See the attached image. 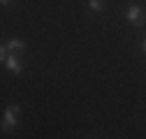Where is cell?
<instances>
[{"mask_svg":"<svg viewBox=\"0 0 146 139\" xmlns=\"http://www.w3.org/2000/svg\"><path fill=\"white\" fill-rule=\"evenodd\" d=\"M19 111H21L19 104H9L5 109V114H3V130L5 132H12L19 128Z\"/></svg>","mask_w":146,"mask_h":139,"instance_id":"6da1fadb","label":"cell"},{"mask_svg":"<svg viewBox=\"0 0 146 139\" xmlns=\"http://www.w3.org/2000/svg\"><path fill=\"white\" fill-rule=\"evenodd\" d=\"M125 19L130 21L132 26H141V23H144V9H141L137 3H132L130 7L125 9Z\"/></svg>","mask_w":146,"mask_h":139,"instance_id":"7a4b0ae2","label":"cell"},{"mask_svg":"<svg viewBox=\"0 0 146 139\" xmlns=\"http://www.w3.org/2000/svg\"><path fill=\"white\" fill-rule=\"evenodd\" d=\"M5 67L9 70L12 74H21V72H23V65H21V60H19V56H16V54H9V56H7Z\"/></svg>","mask_w":146,"mask_h":139,"instance_id":"3957f363","label":"cell"},{"mask_svg":"<svg viewBox=\"0 0 146 139\" xmlns=\"http://www.w3.org/2000/svg\"><path fill=\"white\" fill-rule=\"evenodd\" d=\"M7 44V49H9V54H19V51H23L26 49V42L23 40H19V37H12L9 42H5Z\"/></svg>","mask_w":146,"mask_h":139,"instance_id":"277c9868","label":"cell"},{"mask_svg":"<svg viewBox=\"0 0 146 139\" xmlns=\"http://www.w3.org/2000/svg\"><path fill=\"white\" fill-rule=\"evenodd\" d=\"M88 9L90 12H102L104 9V3H102V0H88Z\"/></svg>","mask_w":146,"mask_h":139,"instance_id":"5b68a950","label":"cell"},{"mask_svg":"<svg viewBox=\"0 0 146 139\" xmlns=\"http://www.w3.org/2000/svg\"><path fill=\"white\" fill-rule=\"evenodd\" d=\"M0 3H3V5H5V7H7V5H9V3H12V0H0Z\"/></svg>","mask_w":146,"mask_h":139,"instance_id":"8992f818","label":"cell"},{"mask_svg":"<svg viewBox=\"0 0 146 139\" xmlns=\"http://www.w3.org/2000/svg\"><path fill=\"white\" fill-rule=\"evenodd\" d=\"M141 49H144V54H146V40H144V42H141Z\"/></svg>","mask_w":146,"mask_h":139,"instance_id":"52a82bcc","label":"cell"}]
</instances>
